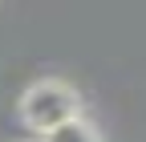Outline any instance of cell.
I'll use <instances>...</instances> for the list:
<instances>
[{
  "label": "cell",
  "mask_w": 146,
  "mask_h": 142,
  "mask_svg": "<svg viewBox=\"0 0 146 142\" xmlns=\"http://www.w3.org/2000/svg\"><path fill=\"white\" fill-rule=\"evenodd\" d=\"M77 110H81V98L73 94L65 81H36L33 90L21 98V118L29 122L33 130H41V134L73 122Z\"/></svg>",
  "instance_id": "1"
},
{
  "label": "cell",
  "mask_w": 146,
  "mask_h": 142,
  "mask_svg": "<svg viewBox=\"0 0 146 142\" xmlns=\"http://www.w3.org/2000/svg\"><path fill=\"white\" fill-rule=\"evenodd\" d=\"M45 142H98V130L89 126V122L73 118V122H65V126L49 130V134H45Z\"/></svg>",
  "instance_id": "2"
}]
</instances>
